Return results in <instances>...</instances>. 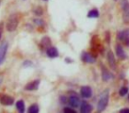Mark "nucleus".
<instances>
[{"instance_id": "f257e3e1", "label": "nucleus", "mask_w": 129, "mask_h": 113, "mask_svg": "<svg viewBox=\"0 0 129 113\" xmlns=\"http://www.w3.org/2000/svg\"><path fill=\"white\" fill-rule=\"evenodd\" d=\"M109 102V90L106 89L105 91L103 93V95H101L100 99L98 101L97 103V111L98 112H102L106 109Z\"/></svg>"}, {"instance_id": "f03ea898", "label": "nucleus", "mask_w": 129, "mask_h": 113, "mask_svg": "<svg viewBox=\"0 0 129 113\" xmlns=\"http://www.w3.org/2000/svg\"><path fill=\"white\" fill-rule=\"evenodd\" d=\"M19 25V17L17 14H12L8 18L6 22V29L9 32H13L16 30L17 27Z\"/></svg>"}, {"instance_id": "7ed1b4c3", "label": "nucleus", "mask_w": 129, "mask_h": 113, "mask_svg": "<svg viewBox=\"0 0 129 113\" xmlns=\"http://www.w3.org/2000/svg\"><path fill=\"white\" fill-rule=\"evenodd\" d=\"M8 49V43L6 42H4L0 44V65H2V63L5 61L6 58V52H7Z\"/></svg>"}, {"instance_id": "20e7f679", "label": "nucleus", "mask_w": 129, "mask_h": 113, "mask_svg": "<svg viewBox=\"0 0 129 113\" xmlns=\"http://www.w3.org/2000/svg\"><path fill=\"white\" fill-rule=\"evenodd\" d=\"M81 60L84 63L94 64L95 62V57H94L89 52H82V54H81Z\"/></svg>"}, {"instance_id": "39448f33", "label": "nucleus", "mask_w": 129, "mask_h": 113, "mask_svg": "<svg viewBox=\"0 0 129 113\" xmlns=\"http://www.w3.org/2000/svg\"><path fill=\"white\" fill-rule=\"evenodd\" d=\"M92 88L88 86H83L81 88V95L83 98H90L92 96Z\"/></svg>"}, {"instance_id": "423d86ee", "label": "nucleus", "mask_w": 129, "mask_h": 113, "mask_svg": "<svg viewBox=\"0 0 129 113\" xmlns=\"http://www.w3.org/2000/svg\"><path fill=\"white\" fill-rule=\"evenodd\" d=\"M13 102H14V99L12 96H9V95H4L0 97V103L3 104V105H12V104H13Z\"/></svg>"}, {"instance_id": "0eeeda50", "label": "nucleus", "mask_w": 129, "mask_h": 113, "mask_svg": "<svg viewBox=\"0 0 129 113\" xmlns=\"http://www.w3.org/2000/svg\"><path fill=\"white\" fill-rule=\"evenodd\" d=\"M40 81L39 80H36V81H33L31 82L27 83L25 87V89L27 91H34V90H37L39 88Z\"/></svg>"}, {"instance_id": "6e6552de", "label": "nucleus", "mask_w": 129, "mask_h": 113, "mask_svg": "<svg viewBox=\"0 0 129 113\" xmlns=\"http://www.w3.org/2000/svg\"><path fill=\"white\" fill-rule=\"evenodd\" d=\"M102 78L104 81H109L111 80H112L114 78L113 74L111 72H110L107 69L105 68V66L103 65L102 66Z\"/></svg>"}, {"instance_id": "1a4fd4ad", "label": "nucleus", "mask_w": 129, "mask_h": 113, "mask_svg": "<svg viewBox=\"0 0 129 113\" xmlns=\"http://www.w3.org/2000/svg\"><path fill=\"white\" fill-rule=\"evenodd\" d=\"M68 103L73 108H78L81 104V100L78 96L76 95H71L68 99Z\"/></svg>"}, {"instance_id": "9d476101", "label": "nucleus", "mask_w": 129, "mask_h": 113, "mask_svg": "<svg viewBox=\"0 0 129 113\" xmlns=\"http://www.w3.org/2000/svg\"><path fill=\"white\" fill-rule=\"evenodd\" d=\"M122 9H123L125 20H129V3L127 0H123V2H122Z\"/></svg>"}, {"instance_id": "9b49d317", "label": "nucleus", "mask_w": 129, "mask_h": 113, "mask_svg": "<svg viewBox=\"0 0 129 113\" xmlns=\"http://www.w3.org/2000/svg\"><path fill=\"white\" fill-rule=\"evenodd\" d=\"M46 54L49 58H55L58 57V51H57L56 47H50L46 50Z\"/></svg>"}, {"instance_id": "f8f14e48", "label": "nucleus", "mask_w": 129, "mask_h": 113, "mask_svg": "<svg viewBox=\"0 0 129 113\" xmlns=\"http://www.w3.org/2000/svg\"><path fill=\"white\" fill-rule=\"evenodd\" d=\"M92 109H93V107H92V105L90 103L85 102V101H83V102H81V112H82V113H89V112H91V111H92Z\"/></svg>"}, {"instance_id": "ddd939ff", "label": "nucleus", "mask_w": 129, "mask_h": 113, "mask_svg": "<svg viewBox=\"0 0 129 113\" xmlns=\"http://www.w3.org/2000/svg\"><path fill=\"white\" fill-rule=\"evenodd\" d=\"M107 60L109 62L110 66L112 69H115V66H116V63H115V57L114 54L111 50H109L107 53Z\"/></svg>"}, {"instance_id": "4468645a", "label": "nucleus", "mask_w": 129, "mask_h": 113, "mask_svg": "<svg viewBox=\"0 0 129 113\" xmlns=\"http://www.w3.org/2000/svg\"><path fill=\"white\" fill-rule=\"evenodd\" d=\"M116 54L120 59H125L126 58V54H125V50H123L120 44H118L116 46Z\"/></svg>"}, {"instance_id": "2eb2a0df", "label": "nucleus", "mask_w": 129, "mask_h": 113, "mask_svg": "<svg viewBox=\"0 0 129 113\" xmlns=\"http://www.w3.org/2000/svg\"><path fill=\"white\" fill-rule=\"evenodd\" d=\"M129 38V29H125L123 31H120L118 34V39L122 42H125Z\"/></svg>"}, {"instance_id": "dca6fc26", "label": "nucleus", "mask_w": 129, "mask_h": 113, "mask_svg": "<svg viewBox=\"0 0 129 113\" xmlns=\"http://www.w3.org/2000/svg\"><path fill=\"white\" fill-rule=\"evenodd\" d=\"M100 13H99V11L97 9H92L90 10L89 12L88 13V15L87 16L88 18H92V19H95V18H98Z\"/></svg>"}, {"instance_id": "f3484780", "label": "nucleus", "mask_w": 129, "mask_h": 113, "mask_svg": "<svg viewBox=\"0 0 129 113\" xmlns=\"http://www.w3.org/2000/svg\"><path fill=\"white\" fill-rule=\"evenodd\" d=\"M16 108L20 112L23 113L25 111V102L22 100H19L18 102H16Z\"/></svg>"}, {"instance_id": "a211bd4d", "label": "nucleus", "mask_w": 129, "mask_h": 113, "mask_svg": "<svg viewBox=\"0 0 129 113\" xmlns=\"http://www.w3.org/2000/svg\"><path fill=\"white\" fill-rule=\"evenodd\" d=\"M28 112L29 113H38L39 112V106L36 103L32 104V105L28 108Z\"/></svg>"}, {"instance_id": "6ab92c4d", "label": "nucleus", "mask_w": 129, "mask_h": 113, "mask_svg": "<svg viewBox=\"0 0 129 113\" xmlns=\"http://www.w3.org/2000/svg\"><path fill=\"white\" fill-rule=\"evenodd\" d=\"M127 93H128V88L127 87H122L119 89V91H118V94H119L120 96H125Z\"/></svg>"}, {"instance_id": "aec40b11", "label": "nucleus", "mask_w": 129, "mask_h": 113, "mask_svg": "<svg viewBox=\"0 0 129 113\" xmlns=\"http://www.w3.org/2000/svg\"><path fill=\"white\" fill-rule=\"evenodd\" d=\"M63 110H64V112H66V113H76V111L74 110V109L68 108V107H64Z\"/></svg>"}, {"instance_id": "412c9836", "label": "nucleus", "mask_w": 129, "mask_h": 113, "mask_svg": "<svg viewBox=\"0 0 129 113\" xmlns=\"http://www.w3.org/2000/svg\"><path fill=\"white\" fill-rule=\"evenodd\" d=\"M43 9H42V8L40 7V6H38V7L36 8V10H35V13H36V15H38V16H40V15L43 14Z\"/></svg>"}, {"instance_id": "4be33fe9", "label": "nucleus", "mask_w": 129, "mask_h": 113, "mask_svg": "<svg viewBox=\"0 0 129 113\" xmlns=\"http://www.w3.org/2000/svg\"><path fill=\"white\" fill-rule=\"evenodd\" d=\"M34 22L36 24V25H38V26H43V24H44V22H43V20H34Z\"/></svg>"}, {"instance_id": "5701e85b", "label": "nucleus", "mask_w": 129, "mask_h": 113, "mask_svg": "<svg viewBox=\"0 0 129 113\" xmlns=\"http://www.w3.org/2000/svg\"><path fill=\"white\" fill-rule=\"evenodd\" d=\"M119 112L120 113H129V109H120L119 110Z\"/></svg>"}, {"instance_id": "b1692460", "label": "nucleus", "mask_w": 129, "mask_h": 113, "mask_svg": "<svg viewBox=\"0 0 129 113\" xmlns=\"http://www.w3.org/2000/svg\"><path fill=\"white\" fill-rule=\"evenodd\" d=\"M66 62H68V64L69 63H72V60L69 59V58H66Z\"/></svg>"}, {"instance_id": "393cba45", "label": "nucleus", "mask_w": 129, "mask_h": 113, "mask_svg": "<svg viewBox=\"0 0 129 113\" xmlns=\"http://www.w3.org/2000/svg\"><path fill=\"white\" fill-rule=\"evenodd\" d=\"M1 37H2V32L0 31V40H1Z\"/></svg>"}, {"instance_id": "a878e982", "label": "nucleus", "mask_w": 129, "mask_h": 113, "mask_svg": "<svg viewBox=\"0 0 129 113\" xmlns=\"http://www.w3.org/2000/svg\"><path fill=\"white\" fill-rule=\"evenodd\" d=\"M2 81H3L2 78H0V85H1V83H2Z\"/></svg>"}, {"instance_id": "bb28decb", "label": "nucleus", "mask_w": 129, "mask_h": 113, "mask_svg": "<svg viewBox=\"0 0 129 113\" xmlns=\"http://www.w3.org/2000/svg\"><path fill=\"white\" fill-rule=\"evenodd\" d=\"M128 100H129V95H128Z\"/></svg>"}, {"instance_id": "cd10ccee", "label": "nucleus", "mask_w": 129, "mask_h": 113, "mask_svg": "<svg viewBox=\"0 0 129 113\" xmlns=\"http://www.w3.org/2000/svg\"><path fill=\"white\" fill-rule=\"evenodd\" d=\"M44 1H47V0H44Z\"/></svg>"}]
</instances>
